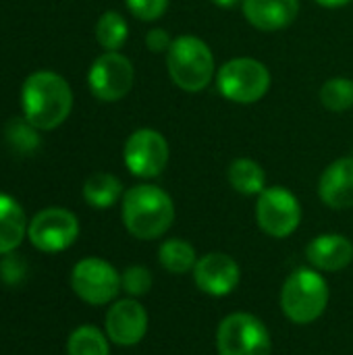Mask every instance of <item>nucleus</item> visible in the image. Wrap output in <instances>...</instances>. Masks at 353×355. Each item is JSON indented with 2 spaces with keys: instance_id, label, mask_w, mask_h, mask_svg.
<instances>
[{
  "instance_id": "2eb2a0df",
  "label": "nucleus",
  "mask_w": 353,
  "mask_h": 355,
  "mask_svg": "<svg viewBox=\"0 0 353 355\" xmlns=\"http://www.w3.org/2000/svg\"><path fill=\"white\" fill-rule=\"evenodd\" d=\"M320 200L333 210L353 208V156H345L327 166L318 181Z\"/></svg>"
},
{
  "instance_id": "0eeeda50",
  "label": "nucleus",
  "mask_w": 353,
  "mask_h": 355,
  "mask_svg": "<svg viewBox=\"0 0 353 355\" xmlns=\"http://www.w3.org/2000/svg\"><path fill=\"white\" fill-rule=\"evenodd\" d=\"M71 287L79 300L92 306L110 304L121 291V275L102 258H83L71 270Z\"/></svg>"
},
{
  "instance_id": "cd10ccee",
  "label": "nucleus",
  "mask_w": 353,
  "mask_h": 355,
  "mask_svg": "<svg viewBox=\"0 0 353 355\" xmlns=\"http://www.w3.org/2000/svg\"><path fill=\"white\" fill-rule=\"evenodd\" d=\"M171 44H173V40L164 29H152L146 35V46L150 52H169Z\"/></svg>"
},
{
  "instance_id": "f8f14e48",
  "label": "nucleus",
  "mask_w": 353,
  "mask_h": 355,
  "mask_svg": "<svg viewBox=\"0 0 353 355\" xmlns=\"http://www.w3.org/2000/svg\"><path fill=\"white\" fill-rule=\"evenodd\" d=\"M104 329L114 345L133 347L148 333V312L135 297L119 300L108 308Z\"/></svg>"
},
{
  "instance_id": "6ab92c4d",
  "label": "nucleus",
  "mask_w": 353,
  "mask_h": 355,
  "mask_svg": "<svg viewBox=\"0 0 353 355\" xmlns=\"http://www.w3.org/2000/svg\"><path fill=\"white\" fill-rule=\"evenodd\" d=\"M121 193H123V185L110 173H94L83 183V198H85V202L92 208H98V210L114 206L119 202Z\"/></svg>"
},
{
  "instance_id": "4be33fe9",
  "label": "nucleus",
  "mask_w": 353,
  "mask_h": 355,
  "mask_svg": "<svg viewBox=\"0 0 353 355\" xmlns=\"http://www.w3.org/2000/svg\"><path fill=\"white\" fill-rule=\"evenodd\" d=\"M127 35H129L127 21L117 10H106L96 23V40L108 52H117L127 42Z\"/></svg>"
},
{
  "instance_id": "393cba45",
  "label": "nucleus",
  "mask_w": 353,
  "mask_h": 355,
  "mask_svg": "<svg viewBox=\"0 0 353 355\" xmlns=\"http://www.w3.org/2000/svg\"><path fill=\"white\" fill-rule=\"evenodd\" d=\"M152 272L146 266H129L121 275V289L131 297H141L152 289Z\"/></svg>"
},
{
  "instance_id": "6e6552de",
  "label": "nucleus",
  "mask_w": 353,
  "mask_h": 355,
  "mask_svg": "<svg viewBox=\"0 0 353 355\" xmlns=\"http://www.w3.org/2000/svg\"><path fill=\"white\" fill-rule=\"evenodd\" d=\"M256 218L266 235L283 239L298 231L302 223V206L289 189L266 187L258 196Z\"/></svg>"
},
{
  "instance_id": "20e7f679",
  "label": "nucleus",
  "mask_w": 353,
  "mask_h": 355,
  "mask_svg": "<svg viewBox=\"0 0 353 355\" xmlns=\"http://www.w3.org/2000/svg\"><path fill=\"white\" fill-rule=\"evenodd\" d=\"M169 75L185 92H202L214 77V56L196 35H179L166 52Z\"/></svg>"
},
{
  "instance_id": "412c9836",
  "label": "nucleus",
  "mask_w": 353,
  "mask_h": 355,
  "mask_svg": "<svg viewBox=\"0 0 353 355\" xmlns=\"http://www.w3.org/2000/svg\"><path fill=\"white\" fill-rule=\"evenodd\" d=\"M108 337L92 327V324H83L79 329H75L69 335L67 341V354L69 355H110L108 347Z\"/></svg>"
},
{
  "instance_id": "39448f33",
  "label": "nucleus",
  "mask_w": 353,
  "mask_h": 355,
  "mask_svg": "<svg viewBox=\"0 0 353 355\" xmlns=\"http://www.w3.org/2000/svg\"><path fill=\"white\" fill-rule=\"evenodd\" d=\"M216 349L218 355H270V333L260 318L235 312L218 324Z\"/></svg>"
},
{
  "instance_id": "5701e85b",
  "label": "nucleus",
  "mask_w": 353,
  "mask_h": 355,
  "mask_svg": "<svg viewBox=\"0 0 353 355\" xmlns=\"http://www.w3.org/2000/svg\"><path fill=\"white\" fill-rule=\"evenodd\" d=\"M4 139L19 154H31V152H35L40 148L37 129L25 116L10 119L6 123V127H4Z\"/></svg>"
},
{
  "instance_id": "4468645a",
  "label": "nucleus",
  "mask_w": 353,
  "mask_h": 355,
  "mask_svg": "<svg viewBox=\"0 0 353 355\" xmlns=\"http://www.w3.org/2000/svg\"><path fill=\"white\" fill-rule=\"evenodd\" d=\"M306 258L316 270L337 272L347 268L353 262V243L345 235L325 233L308 243Z\"/></svg>"
},
{
  "instance_id": "bb28decb",
  "label": "nucleus",
  "mask_w": 353,
  "mask_h": 355,
  "mask_svg": "<svg viewBox=\"0 0 353 355\" xmlns=\"http://www.w3.org/2000/svg\"><path fill=\"white\" fill-rule=\"evenodd\" d=\"M25 277V264L19 256L6 254V258L0 262V279L6 285H17Z\"/></svg>"
},
{
  "instance_id": "f3484780",
  "label": "nucleus",
  "mask_w": 353,
  "mask_h": 355,
  "mask_svg": "<svg viewBox=\"0 0 353 355\" xmlns=\"http://www.w3.org/2000/svg\"><path fill=\"white\" fill-rule=\"evenodd\" d=\"M27 218L19 202L0 193V256L12 254L27 233Z\"/></svg>"
},
{
  "instance_id": "aec40b11",
  "label": "nucleus",
  "mask_w": 353,
  "mask_h": 355,
  "mask_svg": "<svg viewBox=\"0 0 353 355\" xmlns=\"http://www.w3.org/2000/svg\"><path fill=\"white\" fill-rule=\"evenodd\" d=\"M158 262L171 275H185V272L193 270V266L198 262V254L189 241L175 237V239H166L160 245Z\"/></svg>"
},
{
  "instance_id": "f257e3e1",
  "label": "nucleus",
  "mask_w": 353,
  "mask_h": 355,
  "mask_svg": "<svg viewBox=\"0 0 353 355\" xmlns=\"http://www.w3.org/2000/svg\"><path fill=\"white\" fill-rule=\"evenodd\" d=\"M23 116L40 131L56 129L73 108V92L64 77L52 71L31 73L21 87Z\"/></svg>"
},
{
  "instance_id": "1a4fd4ad",
  "label": "nucleus",
  "mask_w": 353,
  "mask_h": 355,
  "mask_svg": "<svg viewBox=\"0 0 353 355\" xmlns=\"http://www.w3.org/2000/svg\"><path fill=\"white\" fill-rule=\"evenodd\" d=\"M27 237L40 252H64L79 237V220L67 208H46L31 218Z\"/></svg>"
},
{
  "instance_id": "7ed1b4c3",
  "label": "nucleus",
  "mask_w": 353,
  "mask_h": 355,
  "mask_svg": "<svg viewBox=\"0 0 353 355\" xmlns=\"http://www.w3.org/2000/svg\"><path fill=\"white\" fill-rule=\"evenodd\" d=\"M329 297V283L316 268H298L283 283L281 310L293 324H312L325 314Z\"/></svg>"
},
{
  "instance_id": "a878e982",
  "label": "nucleus",
  "mask_w": 353,
  "mask_h": 355,
  "mask_svg": "<svg viewBox=\"0 0 353 355\" xmlns=\"http://www.w3.org/2000/svg\"><path fill=\"white\" fill-rule=\"evenodd\" d=\"M129 10L141 19V21H156L160 19L166 8H169V2L171 0H125Z\"/></svg>"
},
{
  "instance_id": "b1692460",
  "label": "nucleus",
  "mask_w": 353,
  "mask_h": 355,
  "mask_svg": "<svg viewBox=\"0 0 353 355\" xmlns=\"http://www.w3.org/2000/svg\"><path fill=\"white\" fill-rule=\"evenodd\" d=\"M320 102L333 112H345L353 106V81L333 77L320 87Z\"/></svg>"
},
{
  "instance_id": "423d86ee",
  "label": "nucleus",
  "mask_w": 353,
  "mask_h": 355,
  "mask_svg": "<svg viewBox=\"0 0 353 355\" xmlns=\"http://www.w3.org/2000/svg\"><path fill=\"white\" fill-rule=\"evenodd\" d=\"M221 94L237 104H254L270 89V73L256 58H233L218 71Z\"/></svg>"
},
{
  "instance_id": "ddd939ff",
  "label": "nucleus",
  "mask_w": 353,
  "mask_h": 355,
  "mask_svg": "<svg viewBox=\"0 0 353 355\" xmlns=\"http://www.w3.org/2000/svg\"><path fill=\"white\" fill-rule=\"evenodd\" d=\"M191 272H193L196 287L210 297L231 295L239 285V277H241L239 264L231 256L221 252H212L198 258Z\"/></svg>"
},
{
  "instance_id": "c85d7f7f",
  "label": "nucleus",
  "mask_w": 353,
  "mask_h": 355,
  "mask_svg": "<svg viewBox=\"0 0 353 355\" xmlns=\"http://www.w3.org/2000/svg\"><path fill=\"white\" fill-rule=\"evenodd\" d=\"M318 4H322V6H327V8H339V6H345V4H350L352 0H316Z\"/></svg>"
},
{
  "instance_id": "f03ea898",
  "label": "nucleus",
  "mask_w": 353,
  "mask_h": 355,
  "mask_svg": "<svg viewBox=\"0 0 353 355\" xmlns=\"http://www.w3.org/2000/svg\"><path fill=\"white\" fill-rule=\"evenodd\" d=\"M173 220L175 204L164 189L141 183L123 196V223L135 239H158L171 229Z\"/></svg>"
},
{
  "instance_id": "9d476101",
  "label": "nucleus",
  "mask_w": 353,
  "mask_h": 355,
  "mask_svg": "<svg viewBox=\"0 0 353 355\" xmlns=\"http://www.w3.org/2000/svg\"><path fill=\"white\" fill-rule=\"evenodd\" d=\"M133 64L121 52H104L94 60L87 73L89 92L100 102H117L133 87Z\"/></svg>"
},
{
  "instance_id": "c756f323",
  "label": "nucleus",
  "mask_w": 353,
  "mask_h": 355,
  "mask_svg": "<svg viewBox=\"0 0 353 355\" xmlns=\"http://www.w3.org/2000/svg\"><path fill=\"white\" fill-rule=\"evenodd\" d=\"M216 6H223V8H233L235 4H239V2H243V0H212Z\"/></svg>"
},
{
  "instance_id": "dca6fc26",
  "label": "nucleus",
  "mask_w": 353,
  "mask_h": 355,
  "mask_svg": "<svg viewBox=\"0 0 353 355\" xmlns=\"http://www.w3.org/2000/svg\"><path fill=\"white\" fill-rule=\"evenodd\" d=\"M300 0H243L246 19L260 31H279L295 21Z\"/></svg>"
},
{
  "instance_id": "9b49d317",
  "label": "nucleus",
  "mask_w": 353,
  "mask_h": 355,
  "mask_svg": "<svg viewBox=\"0 0 353 355\" xmlns=\"http://www.w3.org/2000/svg\"><path fill=\"white\" fill-rule=\"evenodd\" d=\"M123 158L131 175L154 179L169 164V141L156 129H137L125 141Z\"/></svg>"
},
{
  "instance_id": "a211bd4d",
  "label": "nucleus",
  "mask_w": 353,
  "mask_h": 355,
  "mask_svg": "<svg viewBox=\"0 0 353 355\" xmlns=\"http://www.w3.org/2000/svg\"><path fill=\"white\" fill-rule=\"evenodd\" d=\"M229 183L241 196H260L266 189V173L252 158H237L229 166Z\"/></svg>"
}]
</instances>
